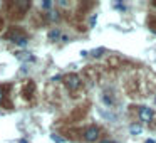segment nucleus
Listing matches in <instances>:
<instances>
[{
	"instance_id": "dca6fc26",
	"label": "nucleus",
	"mask_w": 156,
	"mask_h": 143,
	"mask_svg": "<svg viewBox=\"0 0 156 143\" xmlns=\"http://www.w3.org/2000/svg\"><path fill=\"white\" fill-rule=\"evenodd\" d=\"M96 24V14H92L91 15V25H94Z\"/></svg>"
},
{
	"instance_id": "a211bd4d",
	"label": "nucleus",
	"mask_w": 156,
	"mask_h": 143,
	"mask_svg": "<svg viewBox=\"0 0 156 143\" xmlns=\"http://www.w3.org/2000/svg\"><path fill=\"white\" fill-rule=\"evenodd\" d=\"M146 143H154V141H153V140H148V141H146Z\"/></svg>"
},
{
	"instance_id": "1a4fd4ad",
	"label": "nucleus",
	"mask_w": 156,
	"mask_h": 143,
	"mask_svg": "<svg viewBox=\"0 0 156 143\" xmlns=\"http://www.w3.org/2000/svg\"><path fill=\"white\" fill-rule=\"evenodd\" d=\"M51 138L54 140L55 143H64V141H66V138H64V136H59L57 133H52V135H51Z\"/></svg>"
},
{
	"instance_id": "7ed1b4c3",
	"label": "nucleus",
	"mask_w": 156,
	"mask_h": 143,
	"mask_svg": "<svg viewBox=\"0 0 156 143\" xmlns=\"http://www.w3.org/2000/svg\"><path fill=\"white\" fill-rule=\"evenodd\" d=\"M64 84H66V88L69 89L71 93H74V91H77L79 88H81V79H79V76H76V74H66L64 76Z\"/></svg>"
},
{
	"instance_id": "20e7f679",
	"label": "nucleus",
	"mask_w": 156,
	"mask_h": 143,
	"mask_svg": "<svg viewBox=\"0 0 156 143\" xmlns=\"http://www.w3.org/2000/svg\"><path fill=\"white\" fill-rule=\"evenodd\" d=\"M34 94H35V84L32 81H27L24 84V88H22V96H24L27 101H30V99L34 98Z\"/></svg>"
},
{
	"instance_id": "9b49d317",
	"label": "nucleus",
	"mask_w": 156,
	"mask_h": 143,
	"mask_svg": "<svg viewBox=\"0 0 156 143\" xmlns=\"http://www.w3.org/2000/svg\"><path fill=\"white\" fill-rule=\"evenodd\" d=\"M148 25H149V29H151L153 32H156V17H151L148 20Z\"/></svg>"
},
{
	"instance_id": "423d86ee",
	"label": "nucleus",
	"mask_w": 156,
	"mask_h": 143,
	"mask_svg": "<svg viewBox=\"0 0 156 143\" xmlns=\"http://www.w3.org/2000/svg\"><path fill=\"white\" fill-rule=\"evenodd\" d=\"M139 118H141L143 121H151L153 119V111L148 108V106H141V108H139Z\"/></svg>"
},
{
	"instance_id": "f3484780",
	"label": "nucleus",
	"mask_w": 156,
	"mask_h": 143,
	"mask_svg": "<svg viewBox=\"0 0 156 143\" xmlns=\"http://www.w3.org/2000/svg\"><path fill=\"white\" fill-rule=\"evenodd\" d=\"M2 29H4V17L0 15V31H2Z\"/></svg>"
},
{
	"instance_id": "aec40b11",
	"label": "nucleus",
	"mask_w": 156,
	"mask_h": 143,
	"mask_svg": "<svg viewBox=\"0 0 156 143\" xmlns=\"http://www.w3.org/2000/svg\"><path fill=\"white\" fill-rule=\"evenodd\" d=\"M153 5H154V7H156V2H153Z\"/></svg>"
},
{
	"instance_id": "4468645a",
	"label": "nucleus",
	"mask_w": 156,
	"mask_h": 143,
	"mask_svg": "<svg viewBox=\"0 0 156 143\" xmlns=\"http://www.w3.org/2000/svg\"><path fill=\"white\" fill-rule=\"evenodd\" d=\"M42 7H44V9H51L52 7V2H51V0H45L44 4H42Z\"/></svg>"
},
{
	"instance_id": "6e6552de",
	"label": "nucleus",
	"mask_w": 156,
	"mask_h": 143,
	"mask_svg": "<svg viewBox=\"0 0 156 143\" xmlns=\"http://www.w3.org/2000/svg\"><path fill=\"white\" fill-rule=\"evenodd\" d=\"M129 131H131L133 135H141V133H143V128H141V126H138V125H133L131 128H129Z\"/></svg>"
},
{
	"instance_id": "f257e3e1",
	"label": "nucleus",
	"mask_w": 156,
	"mask_h": 143,
	"mask_svg": "<svg viewBox=\"0 0 156 143\" xmlns=\"http://www.w3.org/2000/svg\"><path fill=\"white\" fill-rule=\"evenodd\" d=\"M29 7H30L29 2H20V0H19V2H7V4H5V9H7L10 19L24 17V14L29 10Z\"/></svg>"
},
{
	"instance_id": "39448f33",
	"label": "nucleus",
	"mask_w": 156,
	"mask_h": 143,
	"mask_svg": "<svg viewBox=\"0 0 156 143\" xmlns=\"http://www.w3.org/2000/svg\"><path fill=\"white\" fill-rule=\"evenodd\" d=\"M84 138L87 140V141H96V140L99 138V128L98 126H89L84 131Z\"/></svg>"
},
{
	"instance_id": "6ab92c4d",
	"label": "nucleus",
	"mask_w": 156,
	"mask_h": 143,
	"mask_svg": "<svg viewBox=\"0 0 156 143\" xmlns=\"http://www.w3.org/2000/svg\"><path fill=\"white\" fill-rule=\"evenodd\" d=\"M102 143H112V141H109V140H106V141H102Z\"/></svg>"
},
{
	"instance_id": "9d476101",
	"label": "nucleus",
	"mask_w": 156,
	"mask_h": 143,
	"mask_svg": "<svg viewBox=\"0 0 156 143\" xmlns=\"http://www.w3.org/2000/svg\"><path fill=\"white\" fill-rule=\"evenodd\" d=\"M59 35H61V34H59V31H51V32L47 34V37H49V41H55Z\"/></svg>"
},
{
	"instance_id": "2eb2a0df",
	"label": "nucleus",
	"mask_w": 156,
	"mask_h": 143,
	"mask_svg": "<svg viewBox=\"0 0 156 143\" xmlns=\"http://www.w3.org/2000/svg\"><path fill=\"white\" fill-rule=\"evenodd\" d=\"M112 7H114V9H121V10H122V9H124V5L119 4V2H114V4H112Z\"/></svg>"
},
{
	"instance_id": "f8f14e48",
	"label": "nucleus",
	"mask_w": 156,
	"mask_h": 143,
	"mask_svg": "<svg viewBox=\"0 0 156 143\" xmlns=\"http://www.w3.org/2000/svg\"><path fill=\"white\" fill-rule=\"evenodd\" d=\"M19 57H20V59H27V61H34V57H32L29 52H20V54H19Z\"/></svg>"
},
{
	"instance_id": "0eeeda50",
	"label": "nucleus",
	"mask_w": 156,
	"mask_h": 143,
	"mask_svg": "<svg viewBox=\"0 0 156 143\" xmlns=\"http://www.w3.org/2000/svg\"><path fill=\"white\" fill-rule=\"evenodd\" d=\"M9 89H10V88H9L7 84H2V86H0V105L4 103V99H5V96H7Z\"/></svg>"
},
{
	"instance_id": "f03ea898",
	"label": "nucleus",
	"mask_w": 156,
	"mask_h": 143,
	"mask_svg": "<svg viewBox=\"0 0 156 143\" xmlns=\"http://www.w3.org/2000/svg\"><path fill=\"white\" fill-rule=\"evenodd\" d=\"M5 39L15 42V44H19V46H25V44H27V37H25V34L20 31V29H17V27H10V29H9V32L5 34Z\"/></svg>"
},
{
	"instance_id": "ddd939ff",
	"label": "nucleus",
	"mask_w": 156,
	"mask_h": 143,
	"mask_svg": "<svg viewBox=\"0 0 156 143\" xmlns=\"http://www.w3.org/2000/svg\"><path fill=\"white\" fill-rule=\"evenodd\" d=\"M102 52H104V49H102V47H99V49H94V51L91 52V56H94V57H99V56H101Z\"/></svg>"
}]
</instances>
